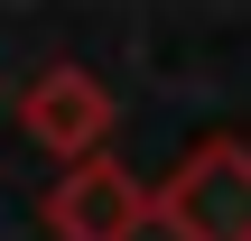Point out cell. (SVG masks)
<instances>
[{
  "instance_id": "3",
  "label": "cell",
  "mask_w": 251,
  "mask_h": 241,
  "mask_svg": "<svg viewBox=\"0 0 251 241\" xmlns=\"http://www.w3.org/2000/svg\"><path fill=\"white\" fill-rule=\"evenodd\" d=\"M19 130H28L37 149H56V158L102 149V139H112V93H102V74H84V65H47V74L19 93Z\"/></svg>"
},
{
  "instance_id": "1",
  "label": "cell",
  "mask_w": 251,
  "mask_h": 241,
  "mask_svg": "<svg viewBox=\"0 0 251 241\" xmlns=\"http://www.w3.org/2000/svg\"><path fill=\"white\" fill-rule=\"evenodd\" d=\"M149 223L168 241H251V139H196L149 195Z\"/></svg>"
},
{
  "instance_id": "2",
  "label": "cell",
  "mask_w": 251,
  "mask_h": 241,
  "mask_svg": "<svg viewBox=\"0 0 251 241\" xmlns=\"http://www.w3.org/2000/svg\"><path fill=\"white\" fill-rule=\"evenodd\" d=\"M47 223H56V241H140L149 186H140L121 158L84 149V158H65V176H56V195H47Z\"/></svg>"
}]
</instances>
